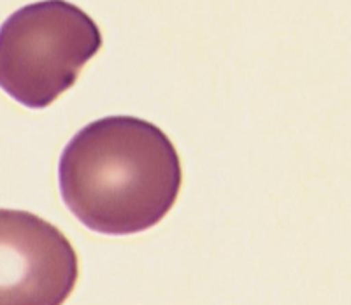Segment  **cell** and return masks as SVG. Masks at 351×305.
<instances>
[{
    "instance_id": "obj_1",
    "label": "cell",
    "mask_w": 351,
    "mask_h": 305,
    "mask_svg": "<svg viewBox=\"0 0 351 305\" xmlns=\"http://www.w3.org/2000/svg\"><path fill=\"white\" fill-rule=\"evenodd\" d=\"M181 160L164 130L136 116H108L81 128L58 163L62 200L86 228L141 234L174 207Z\"/></svg>"
},
{
    "instance_id": "obj_3",
    "label": "cell",
    "mask_w": 351,
    "mask_h": 305,
    "mask_svg": "<svg viewBox=\"0 0 351 305\" xmlns=\"http://www.w3.org/2000/svg\"><path fill=\"white\" fill-rule=\"evenodd\" d=\"M77 281V256L51 223L2 210V304H64Z\"/></svg>"
},
{
    "instance_id": "obj_2",
    "label": "cell",
    "mask_w": 351,
    "mask_h": 305,
    "mask_svg": "<svg viewBox=\"0 0 351 305\" xmlns=\"http://www.w3.org/2000/svg\"><path fill=\"white\" fill-rule=\"evenodd\" d=\"M102 48V34L67 0H40L12 12L0 28V84L30 109H44L76 84Z\"/></svg>"
}]
</instances>
